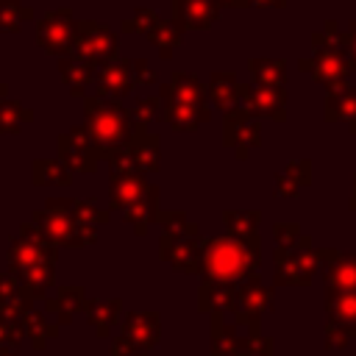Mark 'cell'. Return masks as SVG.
<instances>
[{
	"mask_svg": "<svg viewBox=\"0 0 356 356\" xmlns=\"http://www.w3.org/2000/svg\"><path fill=\"white\" fill-rule=\"evenodd\" d=\"M261 248L259 242H245L231 234L209 236L200 253V286H197V312H231L236 292L245 281L261 278Z\"/></svg>",
	"mask_w": 356,
	"mask_h": 356,
	"instance_id": "obj_1",
	"label": "cell"
},
{
	"mask_svg": "<svg viewBox=\"0 0 356 356\" xmlns=\"http://www.w3.org/2000/svg\"><path fill=\"white\" fill-rule=\"evenodd\" d=\"M86 131H89V139L97 156L114 159L120 150L128 147L134 136V122H131V114L120 103L89 97L86 100Z\"/></svg>",
	"mask_w": 356,
	"mask_h": 356,
	"instance_id": "obj_2",
	"label": "cell"
},
{
	"mask_svg": "<svg viewBox=\"0 0 356 356\" xmlns=\"http://www.w3.org/2000/svg\"><path fill=\"white\" fill-rule=\"evenodd\" d=\"M161 120L172 131H195L209 120L203 86L192 75H172V83L161 89Z\"/></svg>",
	"mask_w": 356,
	"mask_h": 356,
	"instance_id": "obj_3",
	"label": "cell"
},
{
	"mask_svg": "<svg viewBox=\"0 0 356 356\" xmlns=\"http://www.w3.org/2000/svg\"><path fill=\"white\" fill-rule=\"evenodd\" d=\"M11 261L22 273V278L28 281V286H33L36 292H42L44 286H50V281H53V264H56V250H53V242L44 239V234H36V231L25 228V239L14 242Z\"/></svg>",
	"mask_w": 356,
	"mask_h": 356,
	"instance_id": "obj_4",
	"label": "cell"
},
{
	"mask_svg": "<svg viewBox=\"0 0 356 356\" xmlns=\"http://www.w3.org/2000/svg\"><path fill=\"white\" fill-rule=\"evenodd\" d=\"M273 264V286H306L320 270V248H312V239L303 234L298 245H275Z\"/></svg>",
	"mask_w": 356,
	"mask_h": 356,
	"instance_id": "obj_5",
	"label": "cell"
},
{
	"mask_svg": "<svg viewBox=\"0 0 356 356\" xmlns=\"http://www.w3.org/2000/svg\"><path fill=\"white\" fill-rule=\"evenodd\" d=\"M36 225L44 234V239H50L53 245H67V248H83L95 242L97 236V231H89L75 222L70 211V200H61V197L50 200L47 209L36 214Z\"/></svg>",
	"mask_w": 356,
	"mask_h": 356,
	"instance_id": "obj_6",
	"label": "cell"
},
{
	"mask_svg": "<svg viewBox=\"0 0 356 356\" xmlns=\"http://www.w3.org/2000/svg\"><path fill=\"white\" fill-rule=\"evenodd\" d=\"M161 342V317L159 312H131L122 323V331L111 342V356H131L150 350Z\"/></svg>",
	"mask_w": 356,
	"mask_h": 356,
	"instance_id": "obj_7",
	"label": "cell"
},
{
	"mask_svg": "<svg viewBox=\"0 0 356 356\" xmlns=\"http://www.w3.org/2000/svg\"><path fill=\"white\" fill-rule=\"evenodd\" d=\"M111 170H136V172H159L161 167V145L159 136L147 134V125H134V136L125 150L108 159Z\"/></svg>",
	"mask_w": 356,
	"mask_h": 356,
	"instance_id": "obj_8",
	"label": "cell"
},
{
	"mask_svg": "<svg viewBox=\"0 0 356 356\" xmlns=\"http://www.w3.org/2000/svg\"><path fill=\"white\" fill-rule=\"evenodd\" d=\"M273 306H275V292L270 286H264L261 278H250L236 292V300H234V309H231L234 323L245 325L248 334H261L259 320H261V314L273 312Z\"/></svg>",
	"mask_w": 356,
	"mask_h": 356,
	"instance_id": "obj_9",
	"label": "cell"
},
{
	"mask_svg": "<svg viewBox=\"0 0 356 356\" xmlns=\"http://www.w3.org/2000/svg\"><path fill=\"white\" fill-rule=\"evenodd\" d=\"M222 145L231 147L236 153V159H248L250 147L261 145V128L256 120H250V114H245L242 108H234L225 114V125H222Z\"/></svg>",
	"mask_w": 356,
	"mask_h": 356,
	"instance_id": "obj_10",
	"label": "cell"
},
{
	"mask_svg": "<svg viewBox=\"0 0 356 356\" xmlns=\"http://www.w3.org/2000/svg\"><path fill=\"white\" fill-rule=\"evenodd\" d=\"M320 270L325 289H356V250L320 248Z\"/></svg>",
	"mask_w": 356,
	"mask_h": 356,
	"instance_id": "obj_11",
	"label": "cell"
},
{
	"mask_svg": "<svg viewBox=\"0 0 356 356\" xmlns=\"http://www.w3.org/2000/svg\"><path fill=\"white\" fill-rule=\"evenodd\" d=\"M284 92L281 86H261V89H250V86H239V103L242 111L250 117H273L275 122H284Z\"/></svg>",
	"mask_w": 356,
	"mask_h": 356,
	"instance_id": "obj_12",
	"label": "cell"
},
{
	"mask_svg": "<svg viewBox=\"0 0 356 356\" xmlns=\"http://www.w3.org/2000/svg\"><path fill=\"white\" fill-rule=\"evenodd\" d=\"M58 147H61V161H67L72 170H78V172H95L100 156H97V150H95L86 128H72L67 136H61Z\"/></svg>",
	"mask_w": 356,
	"mask_h": 356,
	"instance_id": "obj_13",
	"label": "cell"
},
{
	"mask_svg": "<svg viewBox=\"0 0 356 356\" xmlns=\"http://www.w3.org/2000/svg\"><path fill=\"white\" fill-rule=\"evenodd\" d=\"M147 181H145V172H136V170H111L108 172V203L111 209H128L134 206L145 192H147Z\"/></svg>",
	"mask_w": 356,
	"mask_h": 356,
	"instance_id": "obj_14",
	"label": "cell"
},
{
	"mask_svg": "<svg viewBox=\"0 0 356 356\" xmlns=\"http://www.w3.org/2000/svg\"><path fill=\"white\" fill-rule=\"evenodd\" d=\"M203 242L206 236H184V239H175L172 245L161 248L159 250V259L167 261L172 270L178 273H186V275H197L200 270V253H203Z\"/></svg>",
	"mask_w": 356,
	"mask_h": 356,
	"instance_id": "obj_15",
	"label": "cell"
},
{
	"mask_svg": "<svg viewBox=\"0 0 356 356\" xmlns=\"http://www.w3.org/2000/svg\"><path fill=\"white\" fill-rule=\"evenodd\" d=\"M325 312L328 323H337L356 337V289H325Z\"/></svg>",
	"mask_w": 356,
	"mask_h": 356,
	"instance_id": "obj_16",
	"label": "cell"
},
{
	"mask_svg": "<svg viewBox=\"0 0 356 356\" xmlns=\"http://www.w3.org/2000/svg\"><path fill=\"white\" fill-rule=\"evenodd\" d=\"M159 197H161V189L150 184L147 192H145L134 206L125 209V220L131 222V228H134L136 236H145V234H147V225L159 220V211H161V209H159Z\"/></svg>",
	"mask_w": 356,
	"mask_h": 356,
	"instance_id": "obj_17",
	"label": "cell"
},
{
	"mask_svg": "<svg viewBox=\"0 0 356 356\" xmlns=\"http://www.w3.org/2000/svg\"><path fill=\"white\" fill-rule=\"evenodd\" d=\"M222 222H225V234L245 242H259V222H261L259 209H225Z\"/></svg>",
	"mask_w": 356,
	"mask_h": 356,
	"instance_id": "obj_18",
	"label": "cell"
},
{
	"mask_svg": "<svg viewBox=\"0 0 356 356\" xmlns=\"http://www.w3.org/2000/svg\"><path fill=\"white\" fill-rule=\"evenodd\" d=\"M83 309H86V320L92 323V328L97 331V337H108L111 328L120 323V314H122V300L120 298H111V300H83Z\"/></svg>",
	"mask_w": 356,
	"mask_h": 356,
	"instance_id": "obj_19",
	"label": "cell"
},
{
	"mask_svg": "<svg viewBox=\"0 0 356 356\" xmlns=\"http://www.w3.org/2000/svg\"><path fill=\"white\" fill-rule=\"evenodd\" d=\"M156 222L161 225L159 250H161V248H167V245H172L175 239L197 236V234H200V231H197V225H195V222H189V217H186L184 211H178V209H164V211H159V220H156Z\"/></svg>",
	"mask_w": 356,
	"mask_h": 356,
	"instance_id": "obj_20",
	"label": "cell"
},
{
	"mask_svg": "<svg viewBox=\"0 0 356 356\" xmlns=\"http://www.w3.org/2000/svg\"><path fill=\"white\" fill-rule=\"evenodd\" d=\"M309 184H312V161H306V159L289 161L284 167V172L275 175V195L278 197H298V192Z\"/></svg>",
	"mask_w": 356,
	"mask_h": 356,
	"instance_id": "obj_21",
	"label": "cell"
},
{
	"mask_svg": "<svg viewBox=\"0 0 356 356\" xmlns=\"http://www.w3.org/2000/svg\"><path fill=\"white\" fill-rule=\"evenodd\" d=\"M239 339L236 337V323H222V312H211V348L209 356H236L239 350Z\"/></svg>",
	"mask_w": 356,
	"mask_h": 356,
	"instance_id": "obj_22",
	"label": "cell"
},
{
	"mask_svg": "<svg viewBox=\"0 0 356 356\" xmlns=\"http://www.w3.org/2000/svg\"><path fill=\"white\" fill-rule=\"evenodd\" d=\"M325 120H348L350 134H356V89L331 86V95L325 100Z\"/></svg>",
	"mask_w": 356,
	"mask_h": 356,
	"instance_id": "obj_23",
	"label": "cell"
},
{
	"mask_svg": "<svg viewBox=\"0 0 356 356\" xmlns=\"http://www.w3.org/2000/svg\"><path fill=\"white\" fill-rule=\"evenodd\" d=\"M134 83H136V81H134L131 64H125V61L108 64V67L100 72V81H97L100 95H111V97H120V95L131 92V89H134Z\"/></svg>",
	"mask_w": 356,
	"mask_h": 356,
	"instance_id": "obj_24",
	"label": "cell"
},
{
	"mask_svg": "<svg viewBox=\"0 0 356 356\" xmlns=\"http://www.w3.org/2000/svg\"><path fill=\"white\" fill-rule=\"evenodd\" d=\"M209 95H211V103L220 108V111H234V106H236V97H239V86H236V81H234V75L231 72H225V75H211V83H209Z\"/></svg>",
	"mask_w": 356,
	"mask_h": 356,
	"instance_id": "obj_25",
	"label": "cell"
},
{
	"mask_svg": "<svg viewBox=\"0 0 356 356\" xmlns=\"http://www.w3.org/2000/svg\"><path fill=\"white\" fill-rule=\"evenodd\" d=\"M81 303H83V289L81 286H64L58 292V298L50 300V309L58 312V320L61 323H70L72 320V312H78Z\"/></svg>",
	"mask_w": 356,
	"mask_h": 356,
	"instance_id": "obj_26",
	"label": "cell"
},
{
	"mask_svg": "<svg viewBox=\"0 0 356 356\" xmlns=\"http://www.w3.org/2000/svg\"><path fill=\"white\" fill-rule=\"evenodd\" d=\"M33 178H36V184H61V186H67L72 181L70 178V170L61 167L58 161H36Z\"/></svg>",
	"mask_w": 356,
	"mask_h": 356,
	"instance_id": "obj_27",
	"label": "cell"
},
{
	"mask_svg": "<svg viewBox=\"0 0 356 356\" xmlns=\"http://www.w3.org/2000/svg\"><path fill=\"white\" fill-rule=\"evenodd\" d=\"M273 337H264V334H245L239 339V350L236 356H273Z\"/></svg>",
	"mask_w": 356,
	"mask_h": 356,
	"instance_id": "obj_28",
	"label": "cell"
},
{
	"mask_svg": "<svg viewBox=\"0 0 356 356\" xmlns=\"http://www.w3.org/2000/svg\"><path fill=\"white\" fill-rule=\"evenodd\" d=\"M61 72H64V81L72 86L75 95H81L83 86H86L89 78H92V67H89L86 61H64V64H61Z\"/></svg>",
	"mask_w": 356,
	"mask_h": 356,
	"instance_id": "obj_29",
	"label": "cell"
},
{
	"mask_svg": "<svg viewBox=\"0 0 356 356\" xmlns=\"http://www.w3.org/2000/svg\"><path fill=\"white\" fill-rule=\"evenodd\" d=\"M253 75L261 86H281L284 67L278 61H253Z\"/></svg>",
	"mask_w": 356,
	"mask_h": 356,
	"instance_id": "obj_30",
	"label": "cell"
},
{
	"mask_svg": "<svg viewBox=\"0 0 356 356\" xmlns=\"http://www.w3.org/2000/svg\"><path fill=\"white\" fill-rule=\"evenodd\" d=\"M300 236H303V231H300L298 222H275V225H273V239H275V245H281V248L298 245Z\"/></svg>",
	"mask_w": 356,
	"mask_h": 356,
	"instance_id": "obj_31",
	"label": "cell"
},
{
	"mask_svg": "<svg viewBox=\"0 0 356 356\" xmlns=\"http://www.w3.org/2000/svg\"><path fill=\"white\" fill-rule=\"evenodd\" d=\"M353 337L342 328V325H337V323H325V350H342V348H348V342H350Z\"/></svg>",
	"mask_w": 356,
	"mask_h": 356,
	"instance_id": "obj_32",
	"label": "cell"
},
{
	"mask_svg": "<svg viewBox=\"0 0 356 356\" xmlns=\"http://www.w3.org/2000/svg\"><path fill=\"white\" fill-rule=\"evenodd\" d=\"M153 117L161 120V100L159 97H145L136 103V125H147Z\"/></svg>",
	"mask_w": 356,
	"mask_h": 356,
	"instance_id": "obj_33",
	"label": "cell"
},
{
	"mask_svg": "<svg viewBox=\"0 0 356 356\" xmlns=\"http://www.w3.org/2000/svg\"><path fill=\"white\" fill-rule=\"evenodd\" d=\"M348 209L356 211V172H353V195H350V200H348Z\"/></svg>",
	"mask_w": 356,
	"mask_h": 356,
	"instance_id": "obj_34",
	"label": "cell"
},
{
	"mask_svg": "<svg viewBox=\"0 0 356 356\" xmlns=\"http://www.w3.org/2000/svg\"><path fill=\"white\" fill-rule=\"evenodd\" d=\"M131 356H142V353H131Z\"/></svg>",
	"mask_w": 356,
	"mask_h": 356,
	"instance_id": "obj_35",
	"label": "cell"
}]
</instances>
